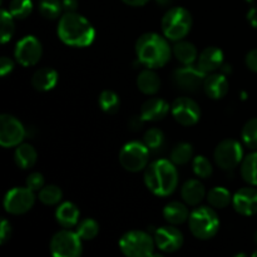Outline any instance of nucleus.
<instances>
[{"mask_svg": "<svg viewBox=\"0 0 257 257\" xmlns=\"http://www.w3.org/2000/svg\"><path fill=\"white\" fill-rule=\"evenodd\" d=\"M40 202L45 206H54L62 201L63 198V192L58 186L55 185H48L44 186L42 190L39 191V195H38Z\"/></svg>", "mask_w": 257, "mask_h": 257, "instance_id": "obj_31", "label": "nucleus"}, {"mask_svg": "<svg viewBox=\"0 0 257 257\" xmlns=\"http://www.w3.org/2000/svg\"><path fill=\"white\" fill-rule=\"evenodd\" d=\"M38 153L35 148L29 143H20L17 146V150L14 153L15 163L22 170H28V168L33 167L37 162Z\"/></svg>", "mask_w": 257, "mask_h": 257, "instance_id": "obj_26", "label": "nucleus"}, {"mask_svg": "<svg viewBox=\"0 0 257 257\" xmlns=\"http://www.w3.org/2000/svg\"><path fill=\"white\" fill-rule=\"evenodd\" d=\"M245 63L248 69L257 73V49H252L247 53L245 58Z\"/></svg>", "mask_w": 257, "mask_h": 257, "instance_id": "obj_42", "label": "nucleus"}, {"mask_svg": "<svg viewBox=\"0 0 257 257\" xmlns=\"http://www.w3.org/2000/svg\"><path fill=\"white\" fill-rule=\"evenodd\" d=\"M213 158L221 170L232 171L242 162L243 150L236 140H223L216 146Z\"/></svg>", "mask_w": 257, "mask_h": 257, "instance_id": "obj_9", "label": "nucleus"}, {"mask_svg": "<svg viewBox=\"0 0 257 257\" xmlns=\"http://www.w3.org/2000/svg\"><path fill=\"white\" fill-rule=\"evenodd\" d=\"M98 103H99L100 109L107 113V114H115L120 107V99L117 95V93L108 89L103 90L100 93Z\"/></svg>", "mask_w": 257, "mask_h": 257, "instance_id": "obj_29", "label": "nucleus"}, {"mask_svg": "<svg viewBox=\"0 0 257 257\" xmlns=\"http://www.w3.org/2000/svg\"><path fill=\"white\" fill-rule=\"evenodd\" d=\"M172 53L176 57V59L183 65L193 64L198 58L197 48L190 42L186 40H178L175 43L172 48Z\"/></svg>", "mask_w": 257, "mask_h": 257, "instance_id": "obj_25", "label": "nucleus"}, {"mask_svg": "<svg viewBox=\"0 0 257 257\" xmlns=\"http://www.w3.org/2000/svg\"><path fill=\"white\" fill-rule=\"evenodd\" d=\"M192 168L196 176L201 178H208L212 175V165L205 156H197L192 160Z\"/></svg>", "mask_w": 257, "mask_h": 257, "instance_id": "obj_38", "label": "nucleus"}, {"mask_svg": "<svg viewBox=\"0 0 257 257\" xmlns=\"http://www.w3.org/2000/svg\"><path fill=\"white\" fill-rule=\"evenodd\" d=\"M136 54L141 64L151 69L165 67L171 58L167 39L157 33H145L136 42Z\"/></svg>", "mask_w": 257, "mask_h": 257, "instance_id": "obj_3", "label": "nucleus"}, {"mask_svg": "<svg viewBox=\"0 0 257 257\" xmlns=\"http://www.w3.org/2000/svg\"><path fill=\"white\" fill-rule=\"evenodd\" d=\"M207 201L213 208H225L232 202V196L230 191L225 187H213L212 190L208 191Z\"/></svg>", "mask_w": 257, "mask_h": 257, "instance_id": "obj_28", "label": "nucleus"}, {"mask_svg": "<svg viewBox=\"0 0 257 257\" xmlns=\"http://www.w3.org/2000/svg\"><path fill=\"white\" fill-rule=\"evenodd\" d=\"M192 28V15L182 7L171 8L162 18V32L168 40L178 42L187 37Z\"/></svg>", "mask_w": 257, "mask_h": 257, "instance_id": "obj_5", "label": "nucleus"}, {"mask_svg": "<svg viewBox=\"0 0 257 257\" xmlns=\"http://www.w3.org/2000/svg\"><path fill=\"white\" fill-rule=\"evenodd\" d=\"M150 152L143 142L132 141L123 146L119 152V163L130 172H141L150 165Z\"/></svg>", "mask_w": 257, "mask_h": 257, "instance_id": "obj_7", "label": "nucleus"}, {"mask_svg": "<svg viewBox=\"0 0 257 257\" xmlns=\"http://www.w3.org/2000/svg\"><path fill=\"white\" fill-rule=\"evenodd\" d=\"M241 176L250 186H257V152L243 157L241 162Z\"/></svg>", "mask_w": 257, "mask_h": 257, "instance_id": "obj_27", "label": "nucleus"}, {"mask_svg": "<svg viewBox=\"0 0 257 257\" xmlns=\"http://www.w3.org/2000/svg\"><path fill=\"white\" fill-rule=\"evenodd\" d=\"M206 77L207 74L198 65L188 64L173 70L172 83L177 89L183 92H196L202 87Z\"/></svg>", "mask_w": 257, "mask_h": 257, "instance_id": "obj_10", "label": "nucleus"}, {"mask_svg": "<svg viewBox=\"0 0 257 257\" xmlns=\"http://www.w3.org/2000/svg\"><path fill=\"white\" fill-rule=\"evenodd\" d=\"M0 18H2V29H0V38H2L3 44H7L10 39L13 38L15 32V18L10 14L9 10L3 9L2 13H0Z\"/></svg>", "mask_w": 257, "mask_h": 257, "instance_id": "obj_36", "label": "nucleus"}, {"mask_svg": "<svg viewBox=\"0 0 257 257\" xmlns=\"http://www.w3.org/2000/svg\"><path fill=\"white\" fill-rule=\"evenodd\" d=\"M58 83V73L53 68H40L33 74L32 85L38 92H48Z\"/></svg>", "mask_w": 257, "mask_h": 257, "instance_id": "obj_22", "label": "nucleus"}, {"mask_svg": "<svg viewBox=\"0 0 257 257\" xmlns=\"http://www.w3.org/2000/svg\"><path fill=\"white\" fill-rule=\"evenodd\" d=\"M25 185H27L28 188L34 191V192H39L44 187V177H43L42 173L33 172L27 177Z\"/></svg>", "mask_w": 257, "mask_h": 257, "instance_id": "obj_39", "label": "nucleus"}, {"mask_svg": "<svg viewBox=\"0 0 257 257\" xmlns=\"http://www.w3.org/2000/svg\"><path fill=\"white\" fill-rule=\"evenodd\" d=\"M163 217L170 225L177 226L188 221L190 211L185 203L180 202V201H172L163 208Z\"/></svg>", "mask_w": 257, "mask_h": 257, "instance_id": "obj_23", "label": "nucleus"}, {"mask_svg": "<svg viewBox=\"0 0 257 257\" xmlns=\"http://www.w3.org/2000/svg\"><path fill=\"white\" fill-rule=\"evenodd\" d=\"M255 242H256V245H257V231L255 232Z\"/></svg>", "mask_w": 257, "mask_h": 257, "instance_id": "obj_48", "label": "nucleus"}, {"mask_svg": "<svg viewBox=\"0 0 257 257\" xmlns=\"http://www.w3.org/2000/svg\"><path fill=\"white\" fill-rule=\"evenodd\" d=\"M156 2H157L160 5H168L172 0H156Z\"/></svg>", "mask_w": 257, "mask_h": 257, "instance_id": "obj_47", "label": "nucleus"}, {"mask_svg": "<svg viewBox=\"0 0 257 257\" xmlns=\"http://www.w3.org/2000/svg\"><path fill=\"white\" fill-rule=\"evenodd\" d=\"M193 157V148L190 143L181 142L171 151V161L176 166H182L190 162Z\"/></svg>", "mask_w": 257, "mask_h": 257, "instance_id": "obj_30", "label": "nucleus"}, {"mask_svg": "<svg viewBox=\"0 0 257 257\" xmlns=\"http://www.w3.org/2000/svg\"><path fill=\"white\" fill-rule=\"evenodd\" d=\"M156 247L162 252L172 253L180 250L183 246V235L175 225L162 226L155 230L153 233Z\"/></svg>", "mask_w": 257, "mask_h": 257, "instance_id": "obj_15", "label": "nucleus"}, {"mask_svg": "<svg viewBox=\"0 0 257 257\" xmlns=\"http://www.w3.org/2000/svg\"><path fill=\"white\" fill-rule=\"evenodd\" d=\"M124 4L130 5V7H143V5L147 4L150 0H122Z\"/></svg>", "mask_w": 257, "mask_h": 257, "instance_id": "obj_46", "label": "nucleus"}, {"mask_svg": "<svg viewBox=\"0 0 257 257\" xmlns=\"http://www.w3.org/2000/svg\"><path fill=\"white\" fill-rule=\"evenodd\" d=\"M197 65L206 74L215 73L223 65V52L217 47L205 48L201 54H198Z\"/></svg>", "mask_w": 257, "mask_h": 257, "instance_id": "obj_18", "label": "nucleus"}, {"mask_svg": "<svg viewBox=\"0 0 257 257\" xmlns=\"http://www.w3.org/2000/svg\"><path fill=\"white\" fill-rule=\"evenodd\" d=\"M146 120L143 119L142 115H135V117L131 118L130 120V128L132 131H140L141 128H142L143 123H145Z\"/></svg>", "mask_w": 257, "mask_h": 257, "instance_id": "obj_43", "label": "nucleus"}, {"mask_svg": "<svg viewBox=\"0 0 257 257\" xmlns=\"http://www.w3.org/2000/svg\"><path fill=\"white\" fill-rule=\"evenodd\" d=\"M246 2H247V3H253V2H255V0H246Z\"/></svg>", "mask_w": 257, "mask_h": 257, "instance_id": "obj_50", "label": "nucleus"}, {"mask_svg": "<svg viewBox=\"0 0 257 257\" xmlns=\"http://www.w3.org/2000/svg\"><path fill=\"white\" fill-rule=\"evenodd\" d=\"M170 112V104L162 98H150L141 107V115L146 122L162 120Z\"/></svg>", "mask_w": 257, "mask_h": 257, "instance_id": "obj_19", "label": "nucleus"}, {"mask_svg": "<svg viewBox=\"0 0 257 257\" xmlns=\"http://www.w3.org/2000/svg\"><path fill=\"white\" fill-rule=\"evenodd\" d=\"M143 143L151 152H158L165 145V135L158 128H151L143 136Z\"/></svg>", "mask_w": 257, "mask_h": 257, "instance_id": "obj_34", "label": "nucleus"}, {"mask_svg": "<svg viewBox=\"0 0 257 257\" xmlns=\"http://www.w3.org/2000/svg\"><path fill=\"white\" fill-rule=\"evenodd\" d=\"M241 138L246 147L250 150H257V118L247 120L241 131Z\"/></svg>", "mask_w": 257, "mask_h": 257, "instance_id": "obj_35", "label": "nucleus"}, {"mask_svg": "<svg viewBox=\"0 0 257 257\" xmlns=\"http://www.w3.org/2000/svg\"><path fill=\"white\" fill-rule=\"evenodd\" d=\"M63 10L64 9H63L62 0H40L39 2V12L45 19H58Z\"/></svg>", "mask_w": 257, "mask_h": 257, "instance_id": "obj_32", "label": "nucleus"}, {"mask_svg": "<svg viewBox=\"0 0 257 257\" xmlns=\"http://www.w3.org/2000/svg\"><path fill=\"white\" fill-rule=\"evenodd\" d=\"M75 231L82 240L89 241L97 237V235L99 233V225L93 218H84L78 223Z\"/></svg>", "mask_w": 257, "mask_h": 257, "instance_id": "obj_33", "label": "nucleus"}, {"mask_svg": "<svg viewBox=\"0 0 257 257\" xmlns=\"http://www.w3.org/2000/svg\"><path fill=\"white\" fill-rule=\"evenodd\" d=\"M247 20H248V23H250V24L252 25L253 28H256V29H257V7L252 8V9L248 10Z\"/></svg>", "mask_w": 257, "mask_h": 257, "instance_id": "obj_45", "label": "nucleus"}, {"mask_svg": "<svg viewBox=\"0 0 257 257\" xmlns=\"http://www.w3.org/2000/svg\"><path fill=\"white\" fill-rule=\"evenodd\" d=\"M10 237H12V225L9 221L3 218L2 225H0V243L4 245L8 240H10Z\"/></svg>", "mask_w": 257, "mask_h": 257, "instance_id": "obj_40", "label": "nucleus"}, {"mask_svg": "<svg viewBox=\"0 0 257 257\" xmlns=\"http://www.w3.org/2000/svg\"><path fill=\"white\" fill-rule=\"evenodd\" d=\"M25 138V128L12 114L0 115V145L4 148L17 147Z\"/></svg>", "mask_w": 257, "mask_h": 257, "instance_id": "obj_12", "label": "nucleus"}, {"mask_svg": "<svg viewBox=\"0 0 257 257\" xmlns=\"http://www.w3.org/2000/svg\"><path fill=\"white\" fill-rule=\"evenodd\" d=\"M14 69V62L8 57H2L0 59V75L5 77Z\"/></svg>", "mask_w": 257, "mask_h": 257, "instance_id": "obj_41", "label": "nucleus"}, {"mask_svg": "<svg viewBox=\"0 0 257 257\" xmlns=\"http://www.w3.org/2000/svg\"><path fill=\"white\" fill-rule=\"evenodd\" d=\"M43 55L42 43L34 35H27L15 45L14 57L23 67H32L40 60Z\"/></svg>", "mask_w": 257, "mask_h": 257, "instance_id": "obj_13", "label": "nucleus"}, {"mask_svg": "<svg viewBox=\"0 0 257 257\" xmlns=\"http://www.w3.org/2000/svg\"><path fill=\"white\" fill-rule=\"evenodd\" d=\"M82 241L77 231L64 228L58 231L50 240V252L55 257H78L83 252Z\"/></svg>", "mask_w": 257, "mask_h": 257, "instance_id": "obj_8", "label": "nucleus"}, {"mask_svg": "<svg viewBox=\"0 0 257 257\" xmlns=\"http://www.w3.org/2000/svg\"><path fill=\"white\" fill-rule=\"evenodd\" d=\"M63 2V9L65 13L75 12L78 8V0H62Z\"/></svg>", "mask_w": 257, "mask_h": 257, "instance_id": "obj_44", "label": "nucleus"}, {"mask_svg": "<svg viewBox=\"0 0 257 257\" xmlns=\"http://www.w3.org/2000/svg\"><path fill=\"white\" fill-rule=\"evenodd\" d=\"M146 187L158 197L172 195L178 185V172L176 165L168 160H156L145 170Z\"/></svg>", "mask_w": 257, "mask_h": 257, "instance_id": "obj_2", "label": "nucleus"}, {"mask_svg": "<svg viewBox=\"0 0 257 257\" xmlns=\"http://www.w3.org/2000/svg\"><path fill=\"white\" fill-rule=\"evenodd\" d=\"M173 118L185 127H191L198 123L201 118V108L196 100L188 97H180L173 100L171 105Z\"/></svg>", "mask_w": 257, "mask_h": 257, "instance_id": "obj_14", "label": "nucleus"}, {"mask_svg": "<svg viewBox=\"0 0 257 257\" xmlns=\"http://www.w3.org/2000/svg\"><path fill=\"white\" fill-rule=\"evenodd\" d=\"M181 197L188 206H198L206 197L205 186L198 180H187L181 188Z\"/></svg>", "mask_w": 257, "mask_h": 257, "instance_id": "obj_20", "label": "nucleus"}, {"mask_svg": "<svg viewBox=\"0 0 257 257\" xmlns=\"http://www.w3.org/2000/svg\"><path fill=\"white\" fill-rule=\"evenodd\" d=\"M80 212L77 206L72 202H63L58 206L55 211V218L57 222L64 228L77 227L79 223Z\"/></svg>", "mask_w": 257, "mask_h": 257, "instance_id": "obj_21", "label": "nucleus"}, {"mask_svg": "<svg viewBox=\"0 0 257 257\" xmlns=\"http://www.w3.org/2000/svg\"><path fill=\"white\" fill-rule=\"evenodd\" d=\"M8 10L15 19H27L33 12V3L32 0H12Z\"/></svg>", "mask_w": 257, "mask_h": 257, "instance_id": "obj_37", "label": "nucleus"}, {"mask_svg": "<svg viewBox=\"0 0 257 257\" xmlns=\"http://www.w3.org/2000/svg\"><path fill=\"white\" fill-rule=\"evenodd\" d=\"M232 206L242 216H253L257 213V188L243 187L232 196Z\"/></svg>", "mask_w": 257, "mask_h": 257, "instance_id": "obj_16", "label": "nucleus"}, {"mask_svg": "<svg viewBox=\"0 0 257 257\" xmlns=\"http://www.w3.org/2000/svg\"><path fill=\"white\" fill-rule=\"evenodd\" d=\"M203 92L211 99H222L228 93V80L223 73H210L203 82Z\"/></svg>", "mask_w": 257, "mask_h": 257, "instance_id": "obj_17", "label": "nucleus"}, {"mask_svg": "<svg viewBox=\"0 0 257 257\" xmlns=\"http://www.w3.org/2000/svg\"><path fill=\"white\" fill-rule=\"evenodd\" d=\"M252 256H253V257H257V250L255 251V252H253V253H252Z\"/></svg>", "mask_w": 257, "mask_h": 257, "instance_id": "obj_49", "label": "nucleus"}, {"mask_svg": "<svg viewBox=\"0 0 257 257\" xmlns=\"http://www.w3.org/2000/svg\"><path fill=\"white\" fill-rule=\"evenodd\" d=\"M137 87L143 94L153 95L161 89V79L155 70L147 68L138 74Z\"/></svg>", "mask_w": 257, "mask_h": 257, "instance_id": "obj_24", "label": "nucleus"}, {"mask_svg": "<svg viewBox=\"0 0 257 257\" xmlns=\"http://www.w3.org/2000/svg\"><path fill=\"white\" fill-rule=\"evenodd\" d=\"M156 248L155 237L146 231L133 230L124 233L119 240V250L128 257L153 256Z\"/></svg>", "mask_w": 257, "mask_h": 257, "instance_id": "obj_6", "label": "nucleus"}, {"mask_svg": "<svg viewBox=\"0 0 257 257\" xmlns=\"http://www.w3.org/2000/svg\"><path fill=\"white\" fill-rule=\"evenodd\" d=\"M191 233L198 240H210L220 230V218L213 208L207 206L196 207L188 217Z\"/></svg>", "mask_w": 257, "mask_h": 257, "instance_id": "obj_4", "label": "nucleus"}, {"mask_svg": "<svg viewBox=\"0 0 257 257\" xmlns=\"http://www.w3.org/2000/svg\"><path fill=\"white\" fill-rule=\"evenodd\" d=\"M58 37L64 44L75 48H85L95 39L93 25L83 15L75 12L64 13L58 23Z\"/></svg>", "mask_w": 257, "mask_h": 257, "instance_id": "obj_1", "label": "nucleus"}, {"mask_svg": "<svg viewBox=\"0 0 257 257\" xmlns=\"http://www.w3.org/2000/svg\"><path fill=\"white\" fill-rule=\"evenodd\" d=\"M35 203L34 191L25 187H15L8 191L4 197V208L10 215H23L32 210Z\"/></svg>", "mask_w": 257, "mask_h": 257, "instance_id": "obj_11", "label": "nucleus"}]
</instances>
